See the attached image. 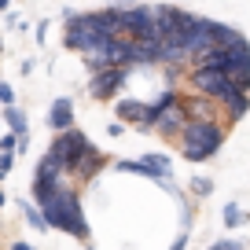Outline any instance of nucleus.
<instances>
[{
    "label": "nucleus",
    "mask_w": 250,
    "mask_h": 250,
    "mask_svg": "<svg viewBox=\"0 0 250 250\" xmlns=\"http://www.w3.org/2000/svg\"><path fill=\"white\" fill-rule=\"evenodd\" d=\"M0 103H4V107H15V88H11L8 81H0Z\"/></svg>",
    "instance_id": "obj_17"
},
{
    "label": "nucleus",
    "mask_w": 250,
    "mask_h": 250,
    "mask_svg": "<svg viewBox=\"0 0 250 250\" xmlns=\"http://www.w3.org/2000/svg\"><path fill=\"white\" fill-rule=\"evenodd\" d=\"M88 250H96V247H88Z\"/></svg>",
    "instance_id": "obj_28"
},
{
    "label": "nucleus",
    "mask_w": 250,
    "mask_h": 250,
    "mask_svg": "<svg viewBox=\"0 0 250 250\" xmlns=\"http://www.w3.org/2000/svg\"><path fill=\"white\" fill-rule=\"evenodd\" d=\"M191 122V114H188V96H180L173 107L158 110L155 122H151V133H158L162 140H180V133H184V125Z\"/></svg>",
    "instance_id": "obj_6"
},
{
    "label": "nucleus",
    "mask_w": 250,
    "mask_h": 250,
    "mask_svg": "<svg viewBox=\"0 0 250 250\" xmlns=\"http://www.w3.org/2000/svg\"><path fill=\"white\" fill-rule=\"evenodd\" d=\"M0 125H4L11 136H30V122H26V110L22 107H4Z\"/></svg>",
    "instance_id": "obj_12"
},
{
    "label": "nucleus",
    "mask_w": 250,
    "mask_h": 250,
    "mask_svg": "<svg viewBox=\"0 0 250 250\" xmlns=\"http://www.w3.org/2000/svg\"><path fill=\"white\" fill-rule=\"evenodd\" d=\"M195 66H210V70H221L235 88L250 92V44L239 41L232 48H210Z\"/></svg>",
    "instance_id": "obj_3"
},
{
    "label": "nucleus",
    "mask_w": 250,
    "mask_h": 250,
    "mask_svg": "<svg viewBox=\"0 0 250 250\" xmlns=\"http://www.w3.org/2000/svg\"><path fill=\"white\" fill-rule=\"evenodd\" d=\"M88 147H92V140H88L81 129H66V133L52 136V147H48L44 155L62 169V177L70 180V173L81 166V158H85V151H88Z\"/></svg>",
    "instance_id": "obj_5"
},
{
    "label": "nucleus",
    "mask_w": 250,
    "mask_h": 250,
    "mask_svg": "<svg viewBox=\"0 0 250 250\" xmlns=\"http://www.w3.org/2000/svg\"><path fill=\"white\" fill-rule=\"evenodd\" d=\"M107 162H110V155H107V151H100V147L92 144V147L85 151V158H81V166L70 173V184H74V188H81V184H92V180L100 177L103 169H107Z\"/></svg>",
    "instance_id": "obj_10"
},
{
    "label": "nucleus",
    "mask_w": 250,
    "mask_h": 250,
    "mask_svg": "<svg viewBox=\"0 0 250 250\" xmlns=\"http://www.w3.org/2000/svg\"><path fill=\"white\" fill-rule=\"evenodd\" d=\"M8 250H33V247H30V243H22V239H15V243L8 247Z\"/></svg>",
    "instance_id": "obj_22"
},
{
    "label": "nucleus",
    "mask_w": 250,
    "mask_h": 250,
    "mask_svg": "<svg viewBox=\"0 0 250 250\" xmlns=\"http://www.w3.org/2000/svg\"><path fill=\"white\" fill-rule=\"evenodd\" d=\"M188 195H191V199H210L213 195V177H203V173L191 177V180H188Z\"/></svg>",
    "instance_id": "obj_13"
},
{
    "label": "nucleus",
    "mask_w": 250,
    "mask_h": 250,
    "mask_svg": "<svg viewBox=\"0 0 250 250\" xmlns=\"http://www.w3.org/2000/svg\"><path fill=\"white\" fill-rule=\"evenodd\" d=\"M184 247H188V232H180V235H177V243H173L169 250H184Z\"/></svg>",
    "instance_id": "obj_21"
},
{
    "label": "nucleus",
    "mask_w": 250,
    "mask_h": 250,
    "mask_svg": "<svg viewBox=\"0 0 250 250\" xmlns=\"http://www.w3.org/2000/svg\"><path fill=\"white\" fill-rule=\"evenodd\" d=\"M0 52H4V41H0ZM0 81H4V78H0Z\"/></svg>",
    "instance_id": "obj_25"
},
{
    "label": "nucleus",
    "mask_w": 250,
    "mask_h": 250,
    "mask_svg": "<svg viewBox=\"0 0 250 250\" xmlns=\"http://www.w3.org/2000/svg\"><path fill=\"white\" fill-rule=\"evenodd\" d=\"M11 169H15V155H0V180L8 177Z\"/></svg>",
    "instance_id": "obj_18"
},
{
    "label": "nucleus",
    "mask_w": 250,
    "mask_h": 250,
    "mask_svg": "<svg viewBox=\"0 0 250 250\" xmlns=\"http://www.w3.org/2000/svg\"><path fill=\"white\" fill-rule=\"evenodd\" d=\"M221 221H225V228H239V225H247V221H250V213L243 210L239 203H228L225 213H221Z\"/></svg>",
    "instance_id": "obj_14"
},
{
    "label": "nucleus",
    "mask_w": 250,
    "mask_h": 250,
    "mask_svg": "<svg viewBox=\"0 0 250 250\" xmlns=\"http://www.w3.org/2000/svg\"><path fill=\"white\" fill-rule=\"evenodd\" d=\"M8 8H11V0H0V11H4V15H8Z\"/></svg>",
    "instance_id": "obj_24"
},
{
    "label": "nucleus",
    "mask_w": 250,
    "mask_h": 250,
    "mask_svg": "<svg viewBox=\"0 0 250 250\" xmlns=\"http://www.w3.org/2000/svg\"><path fill=\"white\" fill-rule=\"evenodd\" d=\"M0 133H4V125H0Z\"/></svg>",
    "instance_id": "obj_27"
},
{
    "label": "nucleus",
    "mask_w": 250,
    "mask_h": 250,
    "mask_svg": "<svg viewBox=\"0 0 250 250\" xmlns=\"http://www.w3.org/2000/svg\"><path fill=\"white\" fill-rule=\"evenodd\" d=\"M107 44L110 41L92 26V15H66L62 19V48L66 52L92 55V52H103Z\"/></svg>",
    "instance_id": "obj_4"
},
{
    "label": "nucleus",
    "mask_w": 250,
    "mask_h": 250,
    "mask_svg": "<svg viewBox=\"0 0 250 250\" xmlns=\"http://www.w3.org/2000/svg\"><path fill=\"white\" fill-rule=\"evenodd\" d=\"M125 81H129V66H107V70H96L92 78H88V96H92L96 103H100V100H114V96L125 88Z\"/></svg>",
    "instance_id": "obj_7"
},
{
    "label": "nucleus",
    "mask_w": 250,
    "mask_h": 250,
    "mask_svg": "<svg viewBox=\"0 0 250 250\" xmlns=\"http://www.w3.org/2000/svg\"><path fill=\"white\" fill-rule=\"evenodd\" d=\"M110 8H118V11H129V8H136V0H107Z\"/></svg>",
    "instance_id": "obj_19"
},
{
    "label": "nucleus",
    "mask_w": 250,
    "mask_h": 250,
    "mask_svg": "<svg viewBox=\"0 0 250 250\" xmlns=\"http://www.w3.org/2000/svg\"><path fill=\"white\" fill-rule=\"evenodd\" d=\"M235 247H239V243H235V239H217V243H213L210 250H235Z\"/></svg>",
    "instance_id": "obj_20"
},
{
    "label": "nucleus",
    "mask_w": 250,
    "mask_h": 250,
    "mask_svg": "<svg viewBox=\"0 0 250 250\" xmlns=\"http://www.w3.org/2000/svg\"><path fill=\"white\" fill-rule=\"evenodd\" d=\"M4 206H8V195H4V188H0V210H4Z\"/></svg>",
    "instance_id": "obj_23"
},
{
    "label": "nucleus",
    "mask_w": 250,
    "mask_h": 250,
    "mask_svg": "<svg viewBox=\"0 0 250 250\" xmlns=\"http://www.w3.org/2000/svg\"><path fill=\"white\" fill-rule=\"evenodd\" d=\"M37 210L44 213L48 228H55V232H66V235H74V239H81V243L92 239V225H88L85 206H81V191L70 180H62L48 195H37Z\"/></svg>",
    "instance_id": "obj_1"
},
{
    "label": "nucleus",
    "mask_w": 250,
    "mask_h": 250,
    "mask_svg": "<svg viewBox=\"0 0 250 250\" xmlns=\"http://www.w3.org/2000/svg\"><path fill=\"white\" fill-rule=\"evenodd\" d=\"M19 210L26 213V225H30V228H37V232H48V221H44V213H41L33 203H26V199H22V203H19Z\"/></svg>",
    "instance_id": "obj_15"
},
{
    "label": "nucleus",
    "mask_w": 250,
    "mask_h": 250,
    "mask_svg": "<svg viewBox=\"0 0 250 250\" xmlns=\"http://www.w3.org/2000/svg\"><path fill=\"white\" fill-rule=\"evenodd\" d=\"M151 19H155V30L162 37H173V33H180L191 22V15L184 8H177V4H151Z\"/></svg>",
    "instance_id": "obj_9"
},
{
    "label": "nucleus",
    "mask_w": 250,
    "mask_h": 250,
    "mask_svg": "<svg viewBox=\"0 0 250 250\" xmlns=\"http://www.w3.org/2000/svg\"><path fill=\"white\" fill-rule=\"evenodd\" d=\"M48 129H52L55 136L66 133V129H74V100L70 96L52 100V107H48Z\"/></svg>",
    "instance_id": "obj_11"
},
{
    "label": "nucleus",
    "mask_w": 250,
    "mask_h": 250,
    "mask_svg": "<svg viewBox=\"0 0 250 250\" xmlns=\"http://www.w3.org/2000/svg\"><path fill=\"white\" fill-rule=\"evenodd\" d=\"M225 122L221 118H210V122H191L184 125V133H180L177 147L180 155H184V162H210L213 155L221 151V144H225Z\"/></svg>",
    "instance_id": "obj_2"
},
{
    "label": "nucleus",
    "mask_w": 250,
    "mask_h": 250,
    "mask_svg": "<svg viewBox=\"0 0 250 250\" xmlns=\"http://www.w3.org/2000/svg\"><path fill=\"white\" fill-rule=\"evenodd\" d=\"M0 155H19V136L0 133Z\"/></svg>",
    "instance_id": "obj_16"
},
{
    "label": "nucleus",
    "mask_w": 250,
    "mask_h": 250,
    "mask_svg": "<svg viewBox=\"0 0 250 250\" xmlns=\"http://www.w3.org/2000/svg\"><path fill=\"white\" fill-rule=\"evenodd\" d=\"M114 114H118L122 125H136L140 133H151V122H155V110H151V103H144V100H118Z\"/></svg>",
    "instance_id": "obj_8"
},
{
    "label": "nucleus",
    "mask_w": 250,
    "mask_h": 250,
    "mask_svg": "<svg viewBox=\"0 0 250 250\" xmlns=\"http://www.w3.org/2000/svg\"><path fill=\"white\" fill-rule=\"evenodd\" d=\"M235 250H243V243H239V247H235Z\"/></svg>",
    "instance_id": "obj_26"
}]
</instances>
